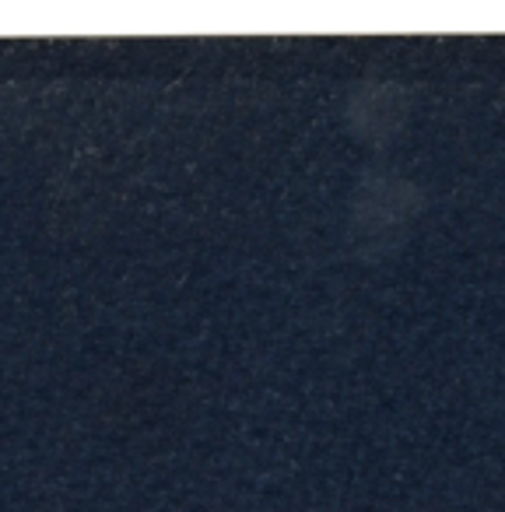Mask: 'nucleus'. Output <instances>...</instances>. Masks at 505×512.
Returning a JSON list of instances; mask_svg holds the SVG:
<instances>
[]
</instances>
